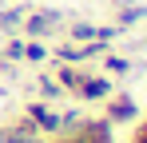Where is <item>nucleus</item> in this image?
<instances>
[{
  "label": "nucleus",
  "mask_w": 147,
  "mask_h": 143,
  "mask_svg": "<svg viewBox=\"0 0 147 143\" xmlns=\"http://www.w3.org/2000/svg\"><path fill=\"white\" fill-rule=\"evenodd\" d=\"M135 143H147V119L139 123V131H135Z\"/></svg>",
  "instance_id": "nucleus-2"
},
{
  "label": "nucleus",
  "mask_w": 147,
  "mask_h": 143,
  "mask_svg": "<svg viewBox=\"0 0 147 143\" xmlns=\"http://www.w3.org/2000/svg\"><path fill=\"white\" fill-rule=\"evenodd\" d=\"M131 115H135V103H131L127 95L111 99V119H131Z\"/></svg>",
  "instance_id": "nucleus-1"
}]
</instances>
